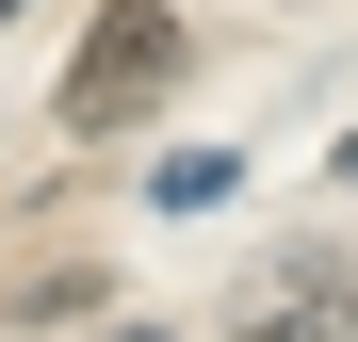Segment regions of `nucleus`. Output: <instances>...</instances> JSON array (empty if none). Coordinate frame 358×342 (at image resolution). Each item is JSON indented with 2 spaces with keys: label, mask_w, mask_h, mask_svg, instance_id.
I'll return each mask as SVG.
<instances>
[{
  "label": "nucleus",
  "mask_w": 358,
  "mask_h": 342,
  "mask_svg": "<svg viewBox=\"0 0 358 342\" xmlns=\"http://www.w3.org/2000/svg\"><path fill=\"white\" fill-rule=\"evenodd\" d=\"M228 326H245V342H358V261H326V245L310 261H261Z\"/></svg>",
  "instance_id": "2"
},
{
  "label": "nucleus",
  "mask_w": 358,
  "mask_h": 342,
  "mask_svg": "<svg viewBox=\"0 0 358 342\" xmlns=\"http://www.w3.org/2000/svg\"><path fill=\"white\" fill-rule=\"evenodd\" d=\"M179 0H98V33H82V66H66V147H98V131H147V114L179 98Z\"/></svg>",
  "instance_id": "1"
},
{
  "label": "nucleus",
  "mask_w": 358,
  "mask_h": 342,
  "mask_svg": "<svg viewBox=\"0 0 358 342\" xmlns=\"http://www.w3.org/2000/svg\"><path fill=\"white\" fill-rule=\"evenodd\" d=\"M326 180H358V131H342V163H326Z\"/></svg>",
  "instance_id": "5"
},
{
  "label": "nucleus",
  "mask_w": 358,
  "mask_h": 342,
  "mask_svg": "<svg viewBox=\"0 0 358 342\" xmlns=\"http://www.w3.org/2000/svg\"><path fill=\"white\" fill-rule=\"evenodd\" d=\"M66 310H98V261H66V277H17V326H66Z\"/></svg>",
  "instance_id": "4"
},
{
  "label": "nucleus",
  "mask_w": 358,
  "mask_h": 342,
  "mask_svg": "<svg viewBox=\"0 0 358 342\" xmlns=\"http://www.w3.org/2000/svg\"><path fill=\"white\" fill-rule=\"evenodd\" d=\"M0 33H17V0H0Z\"/></svg>",
  "instance_id": "6"
},
{
  "label": "nucleus",
  "mask_w": 358,
  "mask_h": 342,
  "mask_svg": "<svg viewBox=\"0 0 358 342\" xmlns=\"http://www.w3.org/2000/svg\"><path fill=\"white\" fill-rule=\"evenodd\" d=\"M228 180H245L228 147H163V163H147V196H163V212H228Z\"/></svg>",
  "instance_id": "3"
}]
</instances>
